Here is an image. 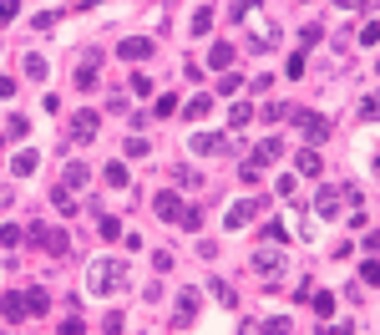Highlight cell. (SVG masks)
<instances>
[{
	"instance_id": "obj_1",
	"label": "cell",
	"mask_w": 380,
	"mask_h": 335,
	"mask_svg": "<svg viewBox=\"0 0 380 335\" xmlns=\"http://www.w3.org/2000/svg\"><path fill=\"white\" fill-rule=\"evenodd\" d=\"M86 290L91 294H117V290H132V275H127L122 259H97L86 269Z\"/></svg>"
},
{
	"instance_id": "obj_2",
	"label": "cell",
	"mask_w": 380,
	"mask_h": 335,
	"mask_svg": "<svg viewBox=\"0 0 380 335\" xmlns=\"http://www.w3.org/2000/svg\"><path fill=\"white\" fill-rule=\"evenodd\" d=\"M345 198H355V188H335V183H324L320 193H314L309 213H314V218H340V213H345Z\"/></svg>"
},
{
	"instance_id": "obj_3",
	"label": "cell",
	"mask_w": 380,
	"mask_h": 335,
	"mask_svg": "<svg viewBox=\"0 0 380 335\" xmlns=\"http://www.w3.org/2000/svg\"><path fill=\"white\" fill-rule=\"evenodd\" d=\"M25 239H31L36 249H46V254H67L71 249V239L61 234V229H51V224H31V229H25Z\"/></svg>"
},
{
	"instance_id": "obj_4",
	"label": "cell",
	"mask_w": 380,
	"mask_h": 335,
	"mask_svg": "<svg viewBox=\"0 0 380 335\" xmlns=\"http://www.w3.org/2000/svg\"><path fill=\"white\" fill-rule=\"evenodd\" d=\"M259 209H264L259 198H233V203H228V213H224V229H244V224H254Z\"/></svg>"
},
{
	"instance_id": "obj_5",
	"label": "cell",
	"mask_w": 380,
	"mask_h": 335,
	"mask_svg": "<svg viewBox=\"0 0 380 335\" xmlns=\"http://www.w3.org/2000/svg\"><path fill=\"white\" fill-rule=\"evenodd\" d=\"M289 122H299V127H305L309 148H314V143H324V137H330V122H324L320 112H299V107H294V117H289Z\"/></svg>"
},
{
	"instance_id": "obj_6",
	"label": "cell",
	"mask_w": 380,
	"mask_h": 335,
	"mask_svg": "<svg viewBox=\"0 0 380 335\" xmlns=\"http://www.w3.org/2000/svg\"><path fill=\"white\" fill-rule=\"evenodd\" d=\"M198 305H203V294H198V290H178V310H173V330H188V320L198 315Z\"/></svg>"
},
{
	"instance_id": "obj_7",
	"label": "cell",
	"mask_w": 380,
	"mask_h": 335,
	"mask_svg": "<svg viewBox=\"0 0 380 335\" xmlns=\"http://www.w3.org/2000/svg\"><path fill=\"white\" fill-rule=\"evenodd\" d=\"M152 213L163 218V224H178V218H182V203H178V193H157V198H152Z\"/></svg>"
},
{
	"instance_id": "obj_8",
	"label": "cell",
	"mask_w": 380,
	"mask_h": 335,
	"mask_svg": "<svg viewBox=\"0 0 380 335\" xmlns=\"http://www.w3.org/2000/svg\"><path fill=\"white\" fill-rule=\"evenodd\" d=\"M117 56H122V61H147L152 56V41H147V36H127V41L117 46Z\"/></svg>"
},
{
	"instance_id": "obj_9",
	"label": "cell",
	"mask_w": 380,
	"mask_h": 335,
	"mask_svg": "<svg viewBox=\"0 0 380 335\" xmlns=\"http://www.w3.org/2000/svg\"><path fill=\"white\" fill-rule=\"evenodd\" d=\"M97 127H102L97 112H76V117H71V137H76V143H91V137H97Z\"/></svg>"
},
{
	"instance_id": "obj_10",
	"label": "cell",
	"mask_w": 380,
	"mask_h": 335,
	"mask_svg": "<svg viewBox=\"0 0 380 335\" xmlns=\"http://www.w3.org/2000/svg\"><path fill=\"white\" fill-rule=\"evenodd\" d=\"M254 269H259V275H274V269H284V249H274V244H264V249L254 254Z\"/></svg>"
},
{
	"instance_id": "obj_11",
	"label": "cell",
	"mask_w": 380,
	"mask_h": 335,
	"mask_svg": "<svg viewBox=\"0 0 380 335\" xmlns=\"http://www.w3.org/2000/svg\"><path fill=\"white\" fill-rule=\"evenodd\" d=\"M0 310H5V320H25V315H31L21 290H5V294H0Z\"/></svg>"
},
{
	"instance_id": "obj_12",
	"label": "cell",
	"mask_w": 380,
	"mask_h": 335,
	"mask_svg": "<svg viewBox=\"0 0 380 335\" xmlns=\"http://www.w3.org/2000/svg\"><path fill=\"white\" fill-rule=\"evenodd\" d=\"M233 56H239V51H233L228 41H213V51H208V67H213V71H228Z\"/></svg>"
},
{
	"instance_id": "obj_13",
	"label": "cell",
	"mask_w": 380,
	"mask_h": 335,
	"mask_svg": "<svg viewBox=\"0 0 380 335\" xmlns=\"http://www.w3.org/2000/svg\"><path fill=\"white\" fill-rule=\"evenodd\" d=\"M36 168H41V158H36V152L25 148V152H16V163H10V173H16V178H31Z\"/></svg>"
},
{
	"instance_id": "obj_14",
	"label": "cell",
	"mask_w": 380,
	"mask_h": 335,
	"mask_svg": "<svg viewBox=\"0 0 380 335\" xmlns=\"http://www.w3.org/2000/svg\"><path fill=\"white\" fill-rule=\"evenodd\" d=\"M294 163H299V173H305V178H320L324 173V163H320V152H314V148H305Z\"/></svg>"
},
{
	"instance_id": "obj_15",
	"label": "cell",
	"mask_w": 380,
	"mask_h": 335,
	"mask_svg": "<svg viewBox=\"0 0 380 335\" xmlns=\"http://www.w3.org/2000/svg\"><path fill=\"white\" fill-rule=\"evenodd\" d=\"M218 148H228V137H218V132H193V152H218Z\"/></svg>"
},
{
	"instance_id": "obj_16",
	"label": "cell",
	"mask_w": 380,
	"mask_h": 335,
	"mask_svg": "<svg viewBox=\"0 0 380 335\" xmlns=\"http://www.w3.org/2000/svg\"><path fill=\"white\" fill-rule=\"evenodd\" d=\"M208 112H213V97H193L188 107H182V117H188V122H203Z\"/></svg>"
},
{
	"instance_id": "obj_17",
	"label": "cell",
	"mask_w": 380,
	"mask_h": 335,
	"mask_svg": "<svg viewBox=\"0 0 380 335\" xmlns=\"http://www.w3.org/2000/svg\"><path fill=\"white\" fill-rule=\"evenodd\" d=\"M25 76H31V82H46V76H51V67H46L41 51H31V56H25Z\"/></svg>"
},
{
	"instance_id": "obj_18",
	"label": "cell",
	"mask_w": 380,
	"mask_h": 335,
	"mask_svg": "<svg viewBox=\"0 0 380 335\" xmlns=\"http://www.w3.org/2000/svg\"><path fill=\"white\" fill-rule=\"evenodd\" d=\"M254 158H259V163H274V158H284V143H279V137H264V143L254 148Z\"/></svg>"
},
{
	"instance_id": "obj_19",
	"label": "cell",
	"mask_w": 380,
	"mask_h": 335,
	"mask_svg": "<svg viewBox=\"0 0 380 335\" xmlns=\"http://www.w3.org/2000/svg\"><path fill=\"white\" fill-rule=\"evenodd\" d=\"M51 203H56V213H61V218H76V213H82V209L71 203V188H56V193H51Z\"/></svg>"
},
{
	"instance_id": "obj_20",
	"label": "cell",
	"mask_w": 380,
	"mask_h": 335,
	"mask_svg": "<svg viewBox=\"0 0 380 335\" xmlns=\"http://www.w3.org/2000/svg\"><path fill=\"white\" fill-rule=\"evenodd\" d=\"M25 310H31V315H46V310H51V294H46V290H25Z\"/></svg>"
},
{
	"instance_id": "obj_21",
	"label": "cell",
	"mask_w": 380,
	"mask_h": 335,
	"mask_svg": "<svg viewBox=\"0 0 380 335\" xmlns=\"http://www.w3.org/2000/svg\"><path fill=\"white\" fill-rule=\"evenodd\" d=\"M86 183H91V173H86L82 163H71V168H67V178H61V188H86Z\"/></svg>"
},
{
	"instance_id": "obj_22",
	"label": "cell",
	"mask_w": 380,
	"mask_h": 335,
	"mask_svg": "<svg viewBox=\"0 0 380 335\" xmlns=\"http://www.w3.org/2000/svg\"><path fill=\"white\" fill-rule=\"evenodd\" d=\"M228 16H233V21H248V16H259V0H228Z\"/></svg>"
},
{
	"instance_id": "obj_23",
	"label": "cell",
	"mask_w": 380,
	"mask_h": 335,
	"mask_svg": "<svg viewBox=\"0 0 380 335\" xmlns=\"http://www.w3.org/2000/svg\"><path fill=\"white\" fill-rule=\"evenodd\" d=\"M102 178H107L112 188H127V183H132V173H127L122 163H107V173H102Z\"/></svg>"
},
{
	"instance_id": "obj_24",
	"label": "cell",
	"mask_w": 380,
	"mask_h": 335,
	"mask_svg": "<svg viewBox=\"0 0 380 335\" xmlns=\"http://www.w3.org/2000/svg\"><path fill=\"white\" fill-rule=\"evenodd\" d=\"M254 122V107L248 102H233V112H228V127H248Z\"/></svg>"
},
{
	"instance_id": "obj_25",
	"label": "cell",
	"mask_w": 380,
	"mask_h": 335,
	"mask_svg": "<svg viewBox=\"0 0 380 335\" xmlns=\"http://www.w3.org/2000/svg\"><path fill=\"white\" fill-rule=\"evenodd\" d=\"M259 335H294V325L284 315H274V320H264V325H259Z\"/></svg>"
},
{
	"instance_id": "obj_26",
	"label": "cell",
	"mask_w": 380,
	"mask_h": 335,
	"mask_svg": "<svg viewBox=\"0 0 380 335\" xmlns=\"http://www.w3.org/2000/svg\"><path fill=\"white\" fill-rule=\"evenodd\" d=\"M309 300H314V310H320V320H330V315H335V294H330V290L309 294Z\"/></svg>"
},
{
	"instance_id": "obj_27",
	"label": "cell",
	"mask_w": 380,
	"mask_h": 335,
	"mask_svg": "<svg viewBox=\"0 0 380 335\" xmlns=\"http://www.w3.org/2000/svg\"><path fill=\"white\" fill-rule=\"evenodd\" d=\"M127 92H132V97H147V92H152L147 71H132V76H127Z\"/></svg>"
},
{
	"instance_id": "obj_28",
	"label": "cell",
	"mask_w": 380,
	"mask_h": 335,
	"mask_svg": "<svg viewBox=\"0 0 380 335\" xmlns=\"http://www.w3.org/2000/svg\"><path fill=\"white\" fill-rule=\"evenodd\" d=\"M239 178H244V183H259V178H264V163H259V158H244Z\"/></svg>"
},
{
	"instance_id": "obj_29",
	"label": "cell",
	"mask_w": 380,
	"mask_h": 335,
	"mask_svg": "<svg viewBox=\"0 0 380 335\" xmlns=\"http://www.w3.org/2000/svg\"><path fill=\"white\" fill-rule=\"evenodd\" d=\"M360 117L365 122H380V92H370V97L360 102Z\"/></svg>"
},
{
	"instance_id": "obj_30",
	"label": "cell",
	"mask_w": 380,
	"mask_h": 335,
	"mask_svg": "<svg viewBox=\"0 0 380 335\" xmlns=\"http://www.w3.org/2000/svg\"><path fill=\"white\" fill-rule=\"evenodd\" d=\"M208 290H213V294H218V305H228V310H233V305H239V294H233V290L224 285V279H213V285H208Z\"/></svg>"
},
{
	"instance_id": "obj_31",
	"label": "cell",
	"mask_w": 380,
	"mask_h": 335,
	"mask_svg": "<svg viewBox=\"0 0 380 335\" xmlns=\"http://www.w3.org/2000/svg\"><path fill=\"white\" fill-rule=\"evenodd\" d=\"M360 285H380V259H365L360 264Z\"/></svg>"
},
{
	"instance_id": "obj_32",
	"label": "cell",
	"mask_w": 380,
	"mask_h": 335,
	"mask_svg": "<svg viewBox=\"0 0 380 335\" xmlns=\"http://www.w3.org/2000/svg\"><path fill=\"white\" fill-rule=\"evenodd\" d=\"M178 183L182 188H203V173H198V168H178Z\"/></svg>"
},
{
	"instance_id": "obj_33",
	"label": "cell",
	"mask_w": 380,
	"mask_h": 335,
	"mask_svg": "<svg viewBox=\"0 0 380 335\" xmlns=\"http://www.w3.org/2000/svg\"><path fill=\"white\" fill-rule=\"evenodd\" d=\"M152 112H157V117H173V112H178V97H173V92H163V97H157V107H152Z\"/></svg>"
},
{
	"instance_id": "obj_34",
	"label": "cell",
	"mask_w": 380,
	"mask_h": 335,
	"mask_svg": "<svg viewBox=\"0 0 380 335\" xmlns=\"http://www.w3.org/2000/svg\"><path fill=\"white\" fill-rule=\"evenodd\" d=\"M279 239H284V244H289V229H284V224H279V218H274V224L264 229V244H279Z\"/></svg>"
},
{
	"instance_id": "obj_35",
	"label": "cell",
	"mask_w": 380,
	"mask_h": 335,
	"mask_svg": "<svg viewBox=\"0 0 380 335\" xmlns=\"http://www.w3.org/2000/svg\"><path fill=\"white\" fill-rule=\"evenodd\" d=\"M25 132H31V122H25V117H10V122H5V137H16V143H21Z\"/></svg>"
},
{
	"instance_id": "obj_36",
	"label": "cell",
	"mask_w": 380,
	"mask_h": 335,
	"mask_svg": "<svg viewBox=\"0 0 380 335\" xmlns=\"http://www.w3.org/2000/svg\"><path fill=\"white\" fill-rule=\"evenodd\" d=\"M127 325H122V315H117V310H107V320H102V335H122Z\"/></svg>"
},
{
	"instance_id": "obj_37",
	"label": "cell",
	"mask_w": 380,
	"mask_h": 335,
	"mask_svg": "<svg viewBox=\"0 0 380 335\" xmlns=\"http://www.w3.org/2000/svg\"><path fill=\"white\" fill-rule=\"evenodd\" d=\"M21 16V0H0V25H10Z\"/></svg>"
},
{
	"instance_id": "obj_38",
	"label": "cell",
	"mask_w": 380,
	"mask_h": 335,
	"mask_svg": "<svg viewBox=\"0 0 380 335\" xmlns=\"http://www.w3.org/2000/svg\"><path fill=\"white\" fill-rule=\"evenodd\" d=\"M122 152H127V158H142V152H147V137H127Z\"/></svg>"
},
{
	"instance_id": "obj_39",
	"label": "cell",
	"mask_w": 380,
	"mask_h": 335,
	"mask_svg": "<svg viewBox=\"0 0 380 335\" xmlns=\"http://www.w3.org/2000/svg\"><path fill=\"white\" fill-rule=\"evenodd\" d=\"M218 92H224V97H239L244 82H239V76H224V82H218Z\"/></svg>"
},
{
	"instance_id": "obj_40",
	"label": "cell",
	"mask_w": 380,
	"mask_h": 335,
	"mask_svg": "<svg viewBox=\"0 0 380 335\" xmlns=\"http://www.w3.org/2000/svg\"><path fill=\"white\" fill-rule=\"evenodd\" d=\"M102 239H122V224H117V218L107 213V218H102Z\"/></svg>"
},
{
	"instance_id": "obj_41",
	"label": "cell",
	"mask_w": 380,
	"mask_h": 335,
	"mask_svg": "<svg viewBox=\"0 0 380 335\" xmlns=\"http://www.w3.org/2000/svg\"><path fill=\"white\" fill-rule=\"evenodd\" d=\"M178 224H182V229H203V213H198V209H182Z\"/></svg>"
},
{
	"instance_id": "obj_42",
	"label": "cell",
	"mask_w": 380,
	"mask_h": 335,
	"mask_svg": "<svg viewBox=\"0 0 380 335\" xmlns=\"http://www.w3.org/2000/svg\"><path fill=\"white\" fill-rule=\"evenodd\" d=\"M0 244H5V249H10V244H21V229L16 224H0Z\"/></svg>"
},
{
	"instance_id": "obj_43",
	"label": "cell",
	"mask_w": 380,
	"mask_h": 335,
	"mask_svg": "<svg viewBox=\"0 0 380 335\" xmlns=\"http://www.w3.org/2000/svg\"><path fill=\"white\" fill-rule=\"evenodd\" d=\"M208 25H213V10H208V5H203V10H198V16H193V31H198V36H203V31H208Z\"/></svg>"
},
{
	"instance_id": "obj_44",
	"label": "cell",
	"mask_w": 380,
	"mask_h": 335,
	"mask_svg": "<svg viewBox=\"0 0 380 335\" xmlns=\"http://www.w3.org/2000/svg\"><path fill=\"white\" fill-rule=\"evenodd\" d=\"M375 41H380V21H370V25L360 31V46H375Z\"/></svg>"
},
{
	"instance_id": "obj_45",
	"label": "cell",
	"mask_w": 380,
	"mask_h": 335,
	"mask_svg": "<svg viewBox=\"0 0 380 335\" xmlns=\"http://www.w3.org/2000/svg\"><path fill=\"white\" fill-rule=\"evenodd\" d=\"M31 25H36V31H51V25H56V10H41V16H36Z\"/></svg>"
},
{
	"instance_id": "obj_46",
	"label": "cell",
	"mask_w": 380,
	"mask_h": 335,
	"mask_svg": "<svg viewBox=\"0 0 380 335\" xmlns=\"http://www.w3.org/2000/svg\"><path fill=\"white\" fill-rule=\"evenodd\" d=\"M320 335H355V325H350V320H335L330 330H320Z\"/></svg>"
},
{
	"instance_id": "obj_47",
	"label": "cell",
	"mask_w": 380,
	"mask_h": 335,
	"mask_svg": "<svg viewBox=\"0 0 380 335\" xmlns=\"http://www.w3.org/2000/svg\"><path fill=\"white\" fill-rule=\"evenodd\" d=\"M16 97V76H0V102H10Z\"/></svg>"
},
{
	"instance_id": "obj_48",
	"label": "cell",
	"mask_w": 380,
	"mask_h": 335,
	"mask_svg": "<svg viewBox=\"0 0 380 335\" xmlns=\"http://www.w3.org/2000/svg\"><path fill=\"white\" fill-rule=\"evenodd\" d=\"M56 335H82V320H76V315H71V320H61V330H56Z\"/></svg>"
},
{
	"instance_id": "obj_49",
	"label": "cell",
	"mask_w": 380,
	"mask_h": 335,
	"mask_svg": "<svg viewBox=\"0 0 380 335\" xmlns=\"http://www.w3.org/2000/svg\"><path fill=\"white\" fill-rule=\"evenodd\" d=\"M335 5H340V10H355V5H360V0H335Z\"/></svg>"
},
{
	"instance_id": "obj_50",
	"label": "cell",
	"mask_w": 380,
	"mask_h": 335,
	"mask_svg": "<svg viewBox=\"0 0 380 335\" xmlns=\"http://www.w3.org/2000/svg\"><path fill=\"white\" fill-rule=\"evenodd\" d=\"M375 71H380V61H375Z\"/></svg>"
},
{
	"instance_id": "obj_51",
	"label": "cell",
	"mask_w": 380,
	"mask_h": 335,
	"mask_svg": "<svg viewBox=\"0 0 380 335\" xmlns=\"http://www.w3.org/2000/svg\"><path fill=\"white\" fill-rule=\"evenodd\" d=\"M163 5H167V0H163Z\"/></svg>"
}]
</instances>
